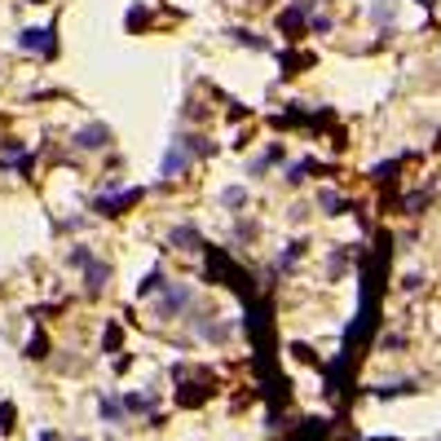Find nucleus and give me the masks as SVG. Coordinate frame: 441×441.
I'll list each match as a JSON object with an SVG mask.
<instances>
[{"mask_svg":"<svg viewBox=\"0 0 441 441\" xmlns=\"http://www.w3.org/2000/svg\"><path fill=\"white\" fill-rule=\"evenodd\" d=\"M9 428H14V406L0 402V433H9Z\"/></svg>","mask_w":441,"mask_h":441,"instance_id":"nucleus-8","label":"nucleus"},{"mask_svg":"<svg viewBox=\"0 0 441 441\" xmlns=\"http://www.w3.org/2000/svg\"><path fill=\"white\" fill-rule=\"evenodd\" d=\"M225 204H230V208H243L247 195H243V190H230V195H225Z\"/></svg>","mask_w":441,"mask_h":441,"instance_id":"nucleus-10","label":"nucleus"},{"mask_svg":"<svg viewBox=\"0 0 441 441\" xmlns=\"http://www.w3.org/2000/svg\"><path fill=\"white\" fill-rule=\"evenodd\" d=\"M106 278H111V265H102V260H89V269H84V282H89V287L98 291Z\"/></svg>","mask_w":441,"mask_h":441,"instance_id":"nucleus-3","label":"nucleus"},{"mask_svg":"<svg viewBox=\"0 0 441 441\" xmlns=\"http://www.w3.org/2000/svg\"><path fill=\"white\" fill-rule=\"evenodd\" d=\"M80 441H89V437H80Z\"/></svg>","mask_w":441,"mask_h":441,"instance_id":"nucleus-13","label":"nucleus"},{"mask_svg":"<svg viewBox=\"0 0 441 441\" xmlns=\"http://www.w3.org/2000/svg\"><path fill=\"white\" fill-rule=\"evenodd\" d=\"M106 137H111L106 128H84V133H80V146H84V150H102Z\"/></svg>","mask_w":441,"mask_h":441,"instance_id":"nucleus-4","label":"nucleus"},{"mask_svg":"<svg viewBox=\"0 0 441 441\" xmlns=\"http://www.w3.org/2000/svg\"><path fill=\"white\" fill-rule=\"evenodd\" d=\"M124 411H128V406H124V397H102V415H106V420H111V424H115V420H119V415H124Z\"/></svg>","mask_w":441,"mask_h":441,"instance_id":"nucleus-6","label":"nucleus"},{"mask_svg":"<svg viewBox=\"0 0 441 441\" xmlns=\"http://www.w3.org/2000/svg\"><path fill=\"white\" fill-rule=\"evenodd\" d=\"M53 31H22L18 35V44L22 49H44V53H53V40H49Z\"/></svg>","mask_w":441,"mask_h":441,"instance_id":"nucleus-2","label":"nucleus"},{"mask_svg":"<svg viewBox=\"0 0 441 441\" xmlns=\"http://www.w3.org/2000/svg\"><path fill=\"white\" fill-rule=\"evenodd\" d=\"M375 18H379V22L393 18V0H379V5H375Z\"/></svg>","mask_w":441,"mask_h":441,"instance_id":"nucleus-9","label":"nucleus"},{"mask_svg":"<svg viewBox=\"0 0 441 441\" xmlns=\"http://www.w3.org/2000/svg\"><path fill=\"white\" fill-rule=\"evenodd\" d=\"M186 300H190V291H186V287H177V291H168L159 305H154V314H159V318H168V314H177V309H181Z\"/></svg>","mask_w":441,"mask_h":441,"instance_id":"nucleus-1","label":"nucleus"},{"mask_svg":"<svg viewBox=\"0 0 441 441\" xmlns=\"http://www.w3.org/2000/svg\"><path fill=\"white\" fill-rule=\"evenodd\" d=\"M186 168V150L181 146H172L168 150V159H163V177H172V172H181Z\"/></svg>","mask_w":441,"mask_h":441,"instance_id":"nucleus-5","label":"nucleus"},{"mask_svg":"<svg viewBox=\"0 0 441 441\" xmlns=\"http://www.w3.org/2000/svg\"><path fill=\"white\" fill-rule=\"evenodd\" d=\"M420 5H424V9H433V5H437V0H420Z\"/></svg>","mask_w":441,"mask_h":441,"instance_id":"nucleus-11","label":"nucleus"},{"mask_svg":"<svg viewBox=\"0 0 441 441\" xmlns=\"http://www.w3.org/2000/svg\"><path fill=\"white\" fill-rule=\"evenodd\" d=\"M318 204H323V208H327V212H331V217H336V212H340V208H344V199H340V195H336V190H323V195H318Z\"/></svg>","mask_w":441,"mask_h":441,"instance_id":"nucleus-7","label":"nucleus"},{"mask_svg":"<svg viewBox=\"0 0 441 441\" xmlns=\"http://www.w3.org/2000/svg\"><path fill=\"white\" fill-rule=\"evenodd\" d=\"M40 441H57V437H53V433H44V437H40Z\"/></svg>","mask_w":441,"mask_h":441,"instance_id":"nucleus-12","label":"nucleus"}]
</instances>
